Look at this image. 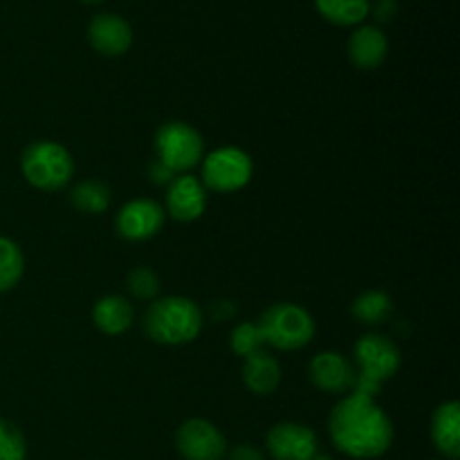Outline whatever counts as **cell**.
I'll use <instances>...</instances> for the list:
<instances>
[{
  "mask_svg": "<svg viewBox=\"0 0 460 460\" xmlns=\"http://www.w3.org/2000/svg\"><path fill=\"white\" fill-rule=\"evenodd\" d=\"M93 322L106 335H121L135 322L133 304L119 295L102 296L93 308Z\"/></svg>",
  "mask_w": 460,
  "mask_h": 460,
  "instance_id": "e0dca14e",
  "label": "cell"
},
{
  "mask_svg": "<svg viewBox=\"0 0 460 460\" xmlns=\"http://www.w3.org/2000/svg\"><path fill=\"white\" fill-rule=\"evenodd\" d=\"M70 200L75 209L81 211V214L97 216L111 207L112 193L108 184L102 182V180H84V182L75 184V189L70 191Z\"/></svg>",
  "mask_w": 460,
  "mask_h": 460,
  "instance_id": "ffe728a7",
  "label": "cell"
},
{
  "mask_svg": "<svg viewBox=\"0 0 460 460\" xmlns=\"http://www.w3.org/2000/svg\"><path fill=\"white\" fill-rule=\"evenodd\" d=\"M310 460H332V458L331 456H319V454H317V456H313Z\"/></svg>",
  "mask_w": 460,
  "mask_h": 460,
  "instance_id": "f1b7e54d",
  "label": "cell"
},
{
  "mask_svg": "<svg viewBox=\"0 0 460 460\" xmlns=\"http://www.w3.org/2000/svg\"><path fill=\"white\" fill-rule=\"evenodd\" d=\"M202 310L187 296L155 299L144 313V332L162 346H182L196 340L202 331Z\"/></svg>",
  "mask_w": 460,
  "mask_h": 460,
  "instance_id": "7a4b0ae2",
  "label": "cell"
},
{
  "mask_svg": "<svg viewBox=\"0 0 460 460\" xmlns=\"http://www.w3.org/2000/svg\"><path fill=\"white\" fill-rule=\"evenodd\" d=\"M126 288L137 301H153L160 292V279L151 268H133L126 277Z\"/></svg>",
  "mask_w": 460,
  "mask_h": 460,
  "instance_id": "603a6c76",
  "label": "cell"
},
{
  "mask_svg": "<svg viewBox=\"0 0 460 460\" xmlns=\"http://www.w3.org/2000/svg\"><path fill=\"white\" fill-rule=\"evenodd\" d=\"M84 3H102V0H84Z\"/></svg>",
  "mask_w": 460,
  "mask_h": 460,
  "instance_id": "f546056e",
  "label": "cell"
},
{
  "mask_svg": "<svg viewBox=\"0 0 460 460\" xmlns=\"http://www.w3.org/2000/svg\"><path fill=\"white\" fill-rule=\"evenodd\" d=\"M27 445L12 422L0 418V460H25Z\"/></svg>",
  "mask_w": 460,
  "mask_h": 460,
  "instance_id": "cb8c5ba5",
  "label": "cell"
},
{
  "mask_svg": "<svg viewBox=\"0 0 460 460\" xmlns=\"http://www.w3.org/2000/svg\"><path fill=\"white\" fill-rule=\"evenodd\" d=\"M371 12L380 22H389L398 13V3L395 0H377L376 4H371Z\"/></svg>",
  "mask_w": 460,
  "mask_h": 460,
  "instance_id": "484cf974",
  "label": "cell"
},
{
  "mask_svg": "<svg viewBox=\"0 0 460 460\" xmlns=\"http://www.w3.org/2000/svg\"><path fill=\"white\" fill-rule=\"evenodd\" d=\"M431 440L445 458L460 456V404L456 400L443 402L431 416Z\"/></svg>",
  "mask_w": 460,
  "mask_h": 460,
  "instance_id": "9a60e30c",
  "label": "cell"
},
{
  "mask_svg": "<svg viewBox=\"0 0 460 460\" xmlns=\"http://www.w3.org/2000/svg\"><path fill=\"white\" fill-rule=\"evenodd\" d=\"M328 431L340 452L359 460L380 458L394 443V422L376 398L349 394L332 407Z\"/></svg>",
  "mask_w": 460,
  "mask_h": 460,
  "instance_id": "6da1fadb",
  "label": "cell"
},
{
  "mask_svg": "<svg viewBox=\"0 0 460 460\" xmlns=\"http://www.w3.org/2000/svg\"><path fill=\"white\" fill-rule=\"evenodd\" d=\"M229 344H232L234 353L243 359L265 349L263 332H261L259 323H252V322L238 323V326L232 331V340H229Z\"/></svg>",
  "mask_w": 460,
  "mask_h": 460,
  "instance_id": "7402d4cb",
  "label": "cell"
},
{
  "mask_svg": "<svg viewBox=\"0 0 460 460\" xmlns=\"http://www.w3.org/2000/svg\"><path fill=\"white\" fill-rule=\"evenodd\" d=\"M173 178H175L173 171H171L169 166L162 164L157 157L151 162V164H148V180H151L153 184H162V187H169L171 180H173Z\"/></svg>",
  "mask_w": 460,
  "mask_h": 460,
  "instance_id": "d4e9b609",
  "label": "cell"
},
{
  "mask_svg": "<svg viewBox=\"0 0 460 460\" xmlns=\"http://www.w3.org/2000/svg\"><path fill=\"white\" fill-rule=\"evenodd\" d=\"M166 211L160 202L151 200V198H135L128 200L119 209L115 220L117 234L126 241L142 243L148 238L157 236L160 229L164 227Z\"/></svg>",
  "mask_w": 460,
  "mask_h": 460,
  "instance_id": "ba28073f",
  "label": "cell"
},
{
  "mask_svg": "<svg viewBox=\"0 0 460 460\" xmlns=\"http://www.w3.org/2000/svg\"><path fill=\"white\" fill-rule=\"evenodd\" d=\"M202 178L200 182L205 189L216 193H234L241 191L250 184L254 164L252 157L243 148L220 146L202 157Z\"/></svg>",
  "mask_w": 460,
  "mask_h": 460,
  "instance_id": "8992f818",
  "label": "cell"
},
{
  "mask_svg": "<svg viewBox=\"0 0 460 460\" xmlns=\"http://www.w3.org/2000/svg\"><path fill=\"white\" fill-rule=\"evenodd\" d=\"M21 171L31 187L40 191H61L75 173V160L58 142L39 139L22 151Z\"/></svg>",
  "mask_w": 460,
  "mask_h": 460,
  "instance_id": "3957f363",
  "label": "cell"
},
{
  "mask_svg": "<svg viewBox=\"0 0 460 460\" xmlns=\"http://www.w3.org/2000/svg\"><path fill=\"white\" fill-rule=\"evenodd\" d=\"M353 355V367L358 376L368 377L377 385H385L386 380H391L400 371V364H402L398 346L389 337L380 335V332H368V335L359 337Z\"/></svg>",
  "mask_w": 460,
  "mask_h": 460,
  "instance_id": "52a82bcc",
  "label": "cell"
},
{
  "mask_svg": "<svg viewBox=\"0 0 460 460\" xmlns=\"http://www.w3.org/2000/svg\"><path fill=\"white\" fill-rule=\"evenodd\" d=\"M90 45L103 57H121L133 45L128 21L117 13H97L88 25Z\"/></svg>",
  "mask_w": 460,
  "mask_h": 460,
  "instance_id": "4fadbf2b",
  "label": "cell"
},
{
  "mask_svg": "<svg viewBox=\"0 0 460 460\" xmlns=\"http://www.w3.org/2000/svg\"><path fill=\"white\" fill-rule=\"evenodd\" d=\"M265 445L274 460H310L317 456L319 440L310 427L299 422H279L270 429Z\"/></svg>",
  "mask_w": 460,
  "mask_h": 460,
  "instance_id": "30bf717a",
  "label": "cell"
},
{
  "mask_svg": "<svg viewBox=\"0 0 460 460\" xmlns=\"http://www.w3.org/2000/svg\"><path fill=\"white\" fill-rule=\"evenodd\" d=\"M308 376L310 382H313L319 391H323V394L349 395L350 391H353L358 371H355L353 362H350L349 358H344L341 353L323 350V353L314 355V358L310 359Z\"/></svg>",
  "mask_w": 460,
  "mask_h": 460,
  "instance_id": "8fae6325",
  "label": "cell"
},
{
  "mask_svg": "<svg viewBox=\"0 0 460 460\" xmlns=\"http://www.w3.org/2000/svg\"><path fill=\"white\" fill-rule=\"evenodd\" d=\"M265 344L279 350H299L314 337V319L296 304H274L259 322Z\"/></svg>",
  "mask_w": 460,
  "mask_h": 460,
  "instance_id": "277c9868",
  "label": "cell"
},
{
  "mask_svg": "<svg viewBox=\"0 0 460 460\" xmlns=\"http://www.w3.org/2000/svg\"><path fill=\"white\" fill-rule=\"evenodd\" d=\"M178 452L187 460H223L227 454V440L216 425L202 418L182 422L175 434Z\"/></svg>",
  "mask_w": 460,
  "mask_h": 460,
  "instance_id": "9c48e42d",
  "label": "cell"
},
{
  "mask_svg": "<svg viewBox=\"0 0 460 460\" xmlns=\"http://www.w3.org/2000/svg\"><path fill=\"white\" fill-rule=\"evenodd\" d=\"M243 382L254 395H270L281 385V364L274 355L259 350L245 358L243 364Z\"/></svg>",
  "mask_w": 460,
  "mask_h": 460,
  "instance_id": "2e32d148",
  "label": "cell"
},
{
  "mask_svg": "<svg viewBox=\"0 0 460 460\" xmlns=\"http://www.w3.org/2000/svg\"><path fill=\"white\" fill-rule=\"evenodd\" d=\"M157 160L175 175L196 169L205 157V142L200 133L187 121H166L155 133Z\"/></svg>",
  "mask_w": 460,
  "mask_h": 460,
  "instance_id": "5b68a950",
  "label": "cell"
},
{
  "mask_svg": "<svg viewBox=\"0 0 460 460\" xmlns=\"http://www.w3.org/2000/svg\"><path fill=\"white\" fill-rule=\"evenodd\" d=\"M207 209V189L193 175H175L166 187V214L180 223H193Z\"/></svg>",
  "mask_w": 460,
  "mask_h": 460,
  "instance_id": "7c38bea8",
  "label": "cell"
},
{
  "mask_svg": "<svg viewBox=\"0 0 460 460\" xmlns=\"http://www.w3.org/2000/svg\"><path fill=\"white\" fill-rule=\"evenodd\" d=\"M25 270V256L21 247L7 236H0V292H7L21 281Z\"/></svg>",
  "mask_w": 460,
  "mask_h": 460,
  "instance_id": "44dd1931",
  "label": "cell"
},
{
  "mask_svg": "<svg viewBox=\"0 0 460 460\" xmlns=\"http://www.w3.org/2000/svg\"><path fill=\"white\" fill-rule=\"evenodd\" d=\"M209 313L216 322H229V319L236 317V304H234V301H225V299L214 301Z\"/></svg>",
  "mask_w": 460,
  "mask_h": 460,
  "instance_id": "4316f807",
  "label": "cell"
},
{
  "mask_svg": "<svg viewBox=\"0 0 460 460\" xmlns=\"http://www.w3.org/2000/svg\"><path fill=\"white\" fill-rule=\"evenodd\" d=\"M229 460H265L261 449H256L254 445H238L229 454Z\"/></svg>",
  "mask_w": 460,
  "mask_h": 460,
  "instance_id": "83f0119b",
  "label": "cell"
},
{
  "mask_svg": "<svg viewBox=\"0 0 460 460\" xmlns=\"http://www.w3.org/2000/svg\"><path fill=\"white\" fill-rule=\"evenodd\" d=\"M314 4L328 22L340 27L359 25L371 13V0H314Z\"/></svg>",
  "mask_w": 460,
  "mask_h": 460,
  "instance_id": "d6986e66",
  "label": "cell"
},
{
  "mask_svg": "<svg viewBox=\"0 0 460 460\" xmlns=\"http://www.w3.org/2000/svg\"><path fill=\"white\" fill-rule=\"evenodd\" d=\"M389 52V39L376 25H362L350 34L349 58L359 70H376L385 63Z\"/></svg>",
  "mask_w": 460,
  "mask_h": 460,
  "instance_id": "5bb4252c",
  "label": "cell"
},
{
  "mask_svg": "<svg viewBox=\"0 0 460 460\" xmlns=\"http://www.w3.org/2000/svg\"><path fill=\"white\" fill-rule=\"evenodd\" d=\"M350 313L367 326H380V323L389 322L394 314V299L382 290H367L353 301Z\"/></svg>",
  "mask_w": 460,
  "mask_h": 460,
  "instance_id": "ac0fdd59",
  "label": "cell"
}]
</instances>
